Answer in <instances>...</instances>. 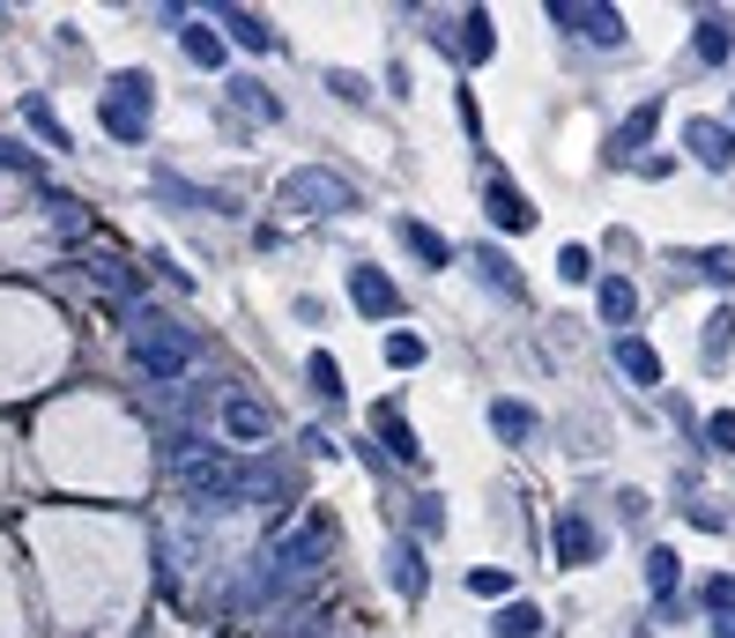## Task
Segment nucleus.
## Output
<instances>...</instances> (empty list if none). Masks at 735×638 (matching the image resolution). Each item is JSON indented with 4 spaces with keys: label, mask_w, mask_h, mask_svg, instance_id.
<instances>
[{
    "label": "nucleus",
    "mask_w": 735,
    "mask_h": 638,
    "mask_svg": "<svg viewBox=\"0 0 735 638\" xmlns=\"http://www.w3.org/2000/svg\"><path fill=\"white\" fill-rule=\"evenodd\" d=\"M446 52H453L461 68H483L490 52H498V23H490L483 8H468L461 23H453V38H446Z\"/></svg>",
    "instance_id": "8"
},
{
    "label": "nucleus",
    "mask_w": 735,
    "mask_h": 638,
    "mask_svg": "<svg viewBox=\"0 0 735 638\" xmlns=\"http://www.w3.org/2000/svg\"><path fill=\"white\" fill-rule=\"evenodd\" d=\"M231 104H238V112H253V120H283V104H275L253 74H238V82H231Z\"/></svg>",
    "instance_id": "26"
},
{
    "label": "nucleus",
    "mask_w": 735,
    "mask_h": 638,
    "mask_svg": "<svg viewBox=\"0 0 735 638\" xmlns=\"http://www.w3.org/2000/svg\"><path fill=\"white\" fill-rule=\"evenodd\" d=\"M423 357H431V349H423V335H409V327H401V335H387V364H394V371H417Z\"/></svg>",
    "instance_id": "32"
},
{
    "label": "nucleus",
    "mask_w": 735,
    "mask_h": 638,
    "mask_svg": "<svg viewBox=\"0 0 735 638\" xmlns=\"http://www.w3.org/2000/svg\"><path fill=\"white\" fill-rule=\"evenodd\" d=\"M483 208H490V223H498V230H528V223H535L528 194H520L506 172H490V178H483Z\"/></svg>",
    "instance_id": "9"
},
{
    "label": "nucleus",
    "mask_w": 735,
    "mask_h": 638,
    "mask_svg": "<svg viewBox=\"0 0 735 638\" xmlns=\"http://www.w3.org/2000/svg\"><path fill=\"white\" fill-rule=\"evenodd\" d=\"M387 565H394V594H409V601H417V594H423V549H417V542H394Z\"/></svg>",
    "instance_id": "20"
},
{
    "label": "nucleus",
    "mask_w": 735,
    "mask_h": 638,
    "mask_svg": "<svg viewBox=\"0 0 735 638\" xmlns=\"http://www.w3.org/2000/svg\"><path fill=\"white\" fill-rule=\"evenodd\" d=\"M371 431H379V445H387V453H394V461H401V467H417V461H423L417 431H409V416H401L394 401H379V409H371Z\"/></svg>",
    "instance_id": "11"
},
{
    "label": "nucleus",
    "mask_w": 735,
    "mask_h": 638,
    "mask_svg": "<svg viewBox=\"0 0 735 638\" xmlns=\"http://www.w3.org/2000/svg\"><path fill=\"white\" fill-rule=\"evenodd\" d=\"M327 90H335V97H349V104H371V82H365V74H349V68L327 74Z\"/></svg>",
    "instance_id": "35"
},
{
    "label": "nucleus",
    "mask_w": 735,
    "mask_h": 638,
    "mask_svg": "<svg viewBox=\"0 0 735 638\" xmlns=\"http://www.w3.org/2000/svg\"><path fill=\"white\" fill-rule=\"evenodd\" d=\"M588 268H594L588 246H564V253H558V275H564V282H588Z\"/></svg>",
    "instance_id": "36"
},
{
    "label": "nucleus",
    "mask_w": 735,
    "mask_h": 638,
    "mask_svg": "<svg viewBox=\"0 0 735 638\" xmlns=\"http://www.w3.org/2000/svg\"><path fill=\"white\" fill-rule=\"evenodd\" d=\"M186 491L208 497V505H253V497H275L283 491V475H268L261 461H245V453H216V445H186Z\"/></svg>",
    "instance_id": "1"
},
{
    "label": "nucleus",
    "mask_w": 735,
    "mask_h": 638,
    "mask_svg": "<svg viewBox=\"0 0 735 638\" xmlns=\"http://www.w3.org/2000/svg\"><path fill=\"white\" fill-rule=\"evenodd\" d=\"M305 379H313V393H319V401H327V409L343 401V364H335L327 349H313V364H305Z\"/></svg>",
    "instance_id": "27"
},
{
    "label": "nucleus",
    "mask_w": 735,
    "mask_h": 638,
    "mask_svg": "<svg viewBox=\"0 0 735 638\" xmlns=\"http://www.w3.org/2000/svg\"><path fill=\"white\" fill-rule=\"evenodd\" d=\"M90 268H98V282H104V290H120V297H142V275L126 268V260H112V253H104V260H90Z\"/></svg>",
    "instance_id": "31"
},
{
    "label": "nucleus",
    "mask_w": 735,
    "mask_h": 638,
    "mask_svg": "<svg viewBox=\"0 0 735 638\" xmlns=\"http://www.w3.org/2000/svg\"><path fill=\"white\" fill-rule=\"evenodd\" d=\"M52 223H60V238H82L90 230V208L82 200H52Z\"/></svg>",
    "instance_id": "34"
},
{
    "label": "nucleus",
    "mask_w": 735,
    "mask_h": 638,
    "mask_svg": "<svg viewBox=\"0 0 735 638\" xmlns=\"http://www.w3.org/2000/svg\"><path fill=\"white\" fill-rule=\"evenodd\" d=\"M706 609H713V638H735V579L728 572L706 587Z\"/></svg>",
    "instance_id": "25"
},
{
    "label": "nucleus",
    "mask_w": 735,
    "mask_h": 638,
    "mask_svg": "<svg viewBox=\"0 0 735 638\" xmlns=\"http://www.w3.org/2000/svg\"><path fill=\"white\" fill-rule=\"evenodd\" d=\"M490 631H498V638H535L542 631V609H535V601H506Z\"/></svg>",
    "instance_id": "23"
},
{
    "label": "nucleus",
    "mask_w": 735,
    "mask_h": 638,
    "mask_svg": "<svg viewBox=\"0 0 735 638\" xmlns=\"http://www.w3.org/2000/svg\"><path fill=\"white\" fill-rule=\"evenodd\" d=\"M283 208H297V216H349L357 208V194H349V178H335V172H290L283 178Z\"/></svg>",
    "instance_id": "3"
},
{
    "label": "nucleus",
    "mask_w": 735,
    "mask_h": 638,
    "mask_svg": "<svg viewBox=\"0 0 735 638\" xmlns=\"http://www.w3.org/2000/svg\"><path fill=\"white\" fill-rule=\"evenodd\" d=\"M550 549H558L564 572H580V565H594V557H602V535H594L588 513H558V519H550Z\"/></svg>",
    "instance_id": "6"
},
{
    "label": "nucleus",
    "mask_w": 735,
    "mask_h": 638,
    "mask_svg": "<svg viewBox=\"0 0 735 638\" xmlns=\"http://www.w3.org/2000/svg\"><path fill=\"white\" fill-rule=\"evenodd\" d=\"M178 45H186V60H194V68H223V38L208 23H186V38H178Z\"/></svg>",
    "instance_id": "28"
},
{
    "label": "nucleus",
    "mask_w": 735,
    "mask_h": 638,
    "mask_svg": "<svg viewBox=\"0 0 735 638\" xmlns=\"http://www.w3.org/2000/svg\"><path fill=\"white\" fill-rule=\"evenodd\" d=\"M409 519H417V535H439V527H446V505H439V497H417V505H409Z\"/></svg>",
    "instance_id": "37"
},
{
    "label": "nucleus",
    "mask_w": 735,
    "mask_h": 638,
    "mask_svg": "<svg viewBox=\"0 0 735 638\" xmlns=\"http://www.w3.org/2000/svg\"><path fill=\"white\" fill-rule=\"evenodd\" d=\"M728 349H735V312H713V319H706V349H698V357H706V371L728 364Z\"/></svg>",
    "instance_id": "24"
},
{
    "label": "nucleus",
    "mask_w": 735,
    "mask_h": 638,
    "mask_svg": "<svg viewBox=\"0 0 735 638\" xmlns=\"http://www.w3.org/2000/svg\"><path fill=\"white\" fill-rule=\"evenodd\" d=\"M594 305H602V327H632V312H639V290H632V282H624V275H610Z\"/></svg>",
    "instance_id": "18"
},
{
    "label": "nucleus",
    "mask_w": 735,
    "mask_h": 638,
    "mask_svg": "<svg viewBox=\"0 0 735 638\" xmlns=\"http://www.w3.org/2000/svg\"><path fill=\"white\" fill-rule=\"evenodd\" d=\"M490 431L506 445H528L535 439V409H528V401H490Z\"/></svg>",
    "instance_id": "16"
},
{
    "label": "nucleus",
    "mask_w": 735,
    "mask_h": 638,
    "mask_svg": "<svg viewBox=\"0 0 735 638\" xmlns=\"http://www.w3.org/2000/svg\"><path fill=\"white\" fill-rule=\"evenodd\" d=\"M468 260H476V275H483V282H490V290H498V297H528V282H520V268H513V260H506V253L476 246V253H468Z\"/></svg>",
    "instance_id": "15"
},
{
    "label": "nucleus",
    "mask_w": 735,
    "mask_h": 638,
    "mask_svg": "<svg viewBox=\"0 0 735 638\" xmlns=\"http://www.w3.org/2000/svg\"><path fill=\"white\" fill-rule=\"evenodd\" d=\"M676 579H684V557H676V549H646V587L676 594Z\"/></svg>",
    "instance_id": "29"
},
{
    "label": "nucleus",
    "mask_w": 735,
    "mask_h": 638,
    "mask_svg": "<svg viewBox=\"0 0 735 638\" xmlns=\"http://www.w3.org/2000/svg\"><path fill=\"white\" fill-rule=\"evenodd\" d=\"M223 431H231L238 445H261L275 431V409L268 401H231V409H223Z\"/></svg>",
    "instance_id": "13"
},
{
    "label": "nucleus",
    "mask_w": 735,
    "mask_h": 638,
    "mask_svg": "<svg viewBox=\"0 0 735 638\" xmlns=\"http://www.w3.org/2000/svg\"><path fill=\"white\" fill-rule=\"evenodd\" d=\"M468 594H483V601H506V594H513V572H498V565L468 572Z\"/></svg>",
    "instance_id": "33"
},
{
    "label": "nucleus",
    "mask_w": 735,
    "mask_h": 638,
    "mask_svg": "<svg viewBox=\"0 0 735 638\" xmlns=\"http://www.w3.org/2000/svg\"><path fill=\"white\" fill-rule=\"evenodd\" d=\"M706 439L721 445V453H735V416H713V423H706Z\"/></svg>",
    "instance_id": "38"
},
{
    "label": "nucleus",
    "mask_w": 735,
    "mask_h": 638,
    "mask_svg": "<svg viewBox=\"0 0 735 638\" xmlns=\"http://www.w3.org/2000/svg\"><path fill=\"white\" fill-rule=\"evenodd\" d=\"M23 120L38 126V134H45L52 148H74V134H68V126H60V120H52V104H45V97H23Z\"/></svg>",
    "instance_id": "30"
},
{
    "label": "nucleus",
    "mask_w": 735,
    "mask_h": 638,
    "mask_svg": "<svg viewBox=\"0 0 735 638\" xmlns=\"http://www.w3.org/2000/svg\"><path fill=\"white\" fill-rule=\"evenodd\" d=\"M401 246L417 253V260H431V268H446V260H453V246H446L431 223H417V216H401Z\"/></svg>",
    "instance_id": "17"
},
{
    "label": "nucleus",
    "mask_w": 735,
    "mask_h": 638,
    "mask_svg": "<svg viewBox=\"0 0 735 638\" xmlns=\"http://www.w3.org/2000/svg\"><path fill=\"white\" fill-rule=\"evenodd\" d=\"M349 305H357L365 319H394V312H401V290H394L379 268H357V275H349Z\"/></svg>",
    "instance_id": "10"
},
{
    "label": "nucleus",
    "mask_w": 735,
    "mask_h": 638,
    "mask_svg": "<svg viewBox=\"0 0 735 638\" xmlns=\"http://www.w3.org/2000/svg\"><path fill=\"white\" fill-rule=\"evenodd\" d=\"M223 30H231V38H238L245 52H275V45H283V38H275V30L261 23V16H245V8H231V16H223Z\"/></svg>",
    "instance_id": "21"
},
{
    "label": "nucleus",
    "mask_w": 735,
    "mask_h": 638,
    "mask_svg": "<svg viewBox=\"0 0 735 638\" xmlns=\"http://www.w3.org/2000/svg\"><path fill=\"white\" fill-rule=\"evenodd\" d=\"M149 112H156V82H149L142 68H126V74L104 82V134H112V142H142Z\"/></svg>",
    "instance_id": "2"
},
{
    "label": "nucleus",
    "mask_w": 735,
    "mask_h": 638,
    "mask_svg": "<svg viewBox=\"0 0 735 638\" xmlns=\"http://www.w3.org/2000/svg\"><path fill=\"white\" fill-rule=\"evenodd\" d=\"M735 52V16H698V60H728Z\"/></svg>",
    "instance_id": "22"
},
{
    "label": "nucleus",
    "mask_w": 735,
    "mask_h": 638,
    "mask_svg": "<svg viewBox=\"0 0 735 638\" xmlns=\"http://www.w3.org/2000/svg\"><path fill=\"white\" fill-rule=\"evenodd\" d=\"M684 268H698V282H735V246H698V253H676Z\"/></svg>",
    "instance_id": "19"
},
{
    "label": "nucleus",
    "mask_w": 735,
    "mask_h": 638,
    "mask_svg": "<svg viewBox=\"0 0 735 638\" xmlns=\"http://www.w3.org/2000/svg\"><path fill=\"white\" fill-rule=\"evenodd\" d=\"M550 30H572L580 45H624V16L588 8V0H550Z\"/></svg>",
    "instance_id": "4"
},
{
    "label": "nucleus",
    "mask_w": 735,
    "mask_h": 638,
    "mask_svg": "<svg viewBox=\"0 0 735 638\" xmlns=\"http://www.w3.org/2000/svg\"><path fill=\"white\" fill-rule=\"evenodd\" d=\"M684 156H698L706 172H728L735 164V126L728 120H684Z\"/></svg>",
    "instance_id": "7"
},
{
    "label": "nucleus",
    "mask_w": 735,
    "mask_h": 638,
    "mask_svg": "<svg viewBox=\"0 0 735 638\" xmlns=\"http://www.w3.org/2000/svg\"><path fill=\"white\" fill-rule=\"evenodd\" d=\"M186 364H194V335H178V327H149V335H134V371H149V379H178Z\"/></svg>",
    "instance_id": "5"
},
{
    "label": "nucleus",
    "mask_w": 735,
    "mask_h": 638,
    "mask_svg": "<svg viewBox=\"0 0 735 638\" xmlns=\"http://www.w3.org/2000/svg\"><path fill=\"white\" fill-rule=\"evenodd\" d=\"M654 126H662V104H639L632 120L610 134V164H624V156H639V148L654 142Z\"/></svg>",
    "instance_id": "14"
},
{
    "label": "nucleus",
    "mask_w": 735,
    "mask_h": 638,
    "mask_svg": "<svg viewBox=\"0 0 735 638\" xmlns=\"http://www.w3.org/2000/svg\"><path fill=\"white\" fill-rule=\"evenodd\" d=\"M616 371L624 379H639V387H662V357H654V342H639V335H616Z\"/></svg>",
    "instance_id": "12"
}]
</instances>
